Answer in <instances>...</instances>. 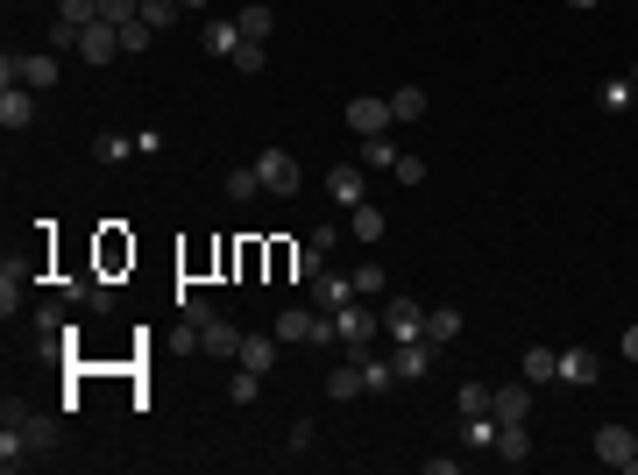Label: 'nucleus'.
Segmentation results:
<instances>
[{
    "mask_svg": "<svg viewBox=\"0 0 638 475\" xmlns=\"http://www.w3.org/2000/svg\"><path fill=\"white\" fill-rule=\"evenodd\" d=\"M631 86H638V71H631Z\"/></svg>",
    "mask_w": 638,
    "mask_h": 475,
    "instance_id": "nucleus-46",
    "label": "nucleus"
},
{
    "mask_svg": "<svg viewBox=\"0 0 638 475\" xmlns=\"http://www.w3.org/2000/svg\"><path fill=\"white\" fill-rule=\"evenodd\" d=\"M185 8H192V15H199V8H213V0H185Z\"/></svg>",
    "mask_w": 638,
    "mask_h": 475,
    "instance_id": "nucleus-44",
    "label": "nucleus"
},
{
    "mask_svg": "<svg viewBox=\"0 0 638 475\" xmlns=\"http://www.w3.org/2000/svg\"><path fill=\"white\" fill-rule=\"evenodd\" d=\"M234 64H242V78H256V71L270 64V43H249V36H242V50H234Z\"/></svg>",
    "mask_w": 638,
    "mask_h": 475,
    "instance_id": "nucleus-34",
    "label": "nucleus"
},
{
    "mask_svg": "<svg viewBox=\"0 0 638 475\" xmlns=\"http://www.w3.org/2000/svg\"><path fill=\"white\" fill-rule=\"evenodd\" d=\"M631 114H638V86H631Z\"/></svg>",
    "mask_w": 638,
    "mask_h": 475,
    "instance_id": "nucleus-45",
    "label": "nucleus"
},
{
    "mask_svg": "<svg viewBox=\"0 0 638 475\" xmlns=\"http://www.w3.org/2000/svg\"><path fill=\"white\" fill-rule=\"evenodd\" d=\"M589 447H596V461H603V468L638 475V433H631V426H596V440H589Z\"/></svg>",
    "mask_w": 638,
    "mask_h": 475,
    "instance_id": "nucleus-2",
    "label": "nucleus"
},
{
    "mask_svg": "<svg viewBox=\"0 0 638 475\" xmlns=\"http://www.w3.org/2000/svg\"><path fill=\"white\" fill-rule=\"evenodd\" d=\"M362 383H369V398H383V390L397 383V369H390V355H376V348H369V355H362Z\"/></svg>",
    "mask_w": 638,
    "mask_h": 475,
    "instance_id": "nucleus-25",
    "label": "nucleus"
},
{
    "mask_svg": "<svg viewBox=\"0 0 638 475\" xmlns=\"http://www.w3.org/2000/svg\"><path fill=\"white\" fill-rule=\"evenodd\" d=\"M617 348H624V362H638V327H624V341H617Z\"/></svg>",
    "mask_w": 638,
    "mask_h": 475,
    "instance_id": "nucleus-42",
    "label": "nucleus"
},
{
    "mask_svg": "<svg viewBox=\"0 0 638 475\" xmlns=\"http://www.w3.org/2000/svg\"><path fill=\"white\" fill-rule=\"evenodd\" d=\"M135 135H93V164H128Z\"/></svg>",
    "mask_w": 638,
    "mask_h": 475,
    "instance_id": "nucleus-28",
    "label": "nucleus"
},
{
    "mask_svg": "<svg viewBox=\"0 0 638 475\" xmlns=\"http://www.w3.org/2000/svg\"><path fill=\"white\" fill-rule=\"evenodd\" d=\"M348 128H355V135H390V128H397L390 93H383V100H376V93H355V100H348Z\"/></svg>",
    "mask_w": 638,
    "mask_h": 475,
    "instance_id": "nucleus-5",
    "label": "nucleus"
},
{
    "mask_svg": "<svg viewBox=\"0 0 638 475\" xmlns=\"http://www.w3.org/2000/svg\"><path fill=\"white\" fill-rule=\"evenodd\" d=\"M383 284H390V277H383V263H362V270H355V298H376Z\"/></svg>",
    "mask_w": 638,
    "mask_h": 475,
    "instance_id": "nucleus-37",
    "label": "nucleus"
},
{
    "mask_svg": "<svg viewBox=\"0 0 638 475\" xmlns=\"http://www.w3.org/2000/svg\"><path fill=\"white\" fill-rule=\"evenodd\" d=\"M227 398H234V405H256V398H263V376L234 362V390H227Z\"/></svg>",
    "mask_w": 638,
    "mask_h": 475,
    "instance_id": "nucleus-31",
    "label": "nucleus"
},
{
    "mask_svg": "<svg viewBox=\"0 0 638 475\" xmlns=\"http://www.w3.org/2000/svg\"><path fill=\"white\" fill-rule=\"evenodd\" d=\"M603 107H631V78H610V86H603Z\"/></svg>",
    "mask_w": 638,
    "mask_h": 475,
    "instance_id": "nucleus-40",
    "label": "nucleus"
},
{
    "mask_svg": "<svg viewBox=\"0 0 638 475\" xmlns=\"http://www.w3.org/2000/svg\"><path fill=\"white\" fill-rule=\"evenodd\" d=\"M319 270H327V249H312V242H305V249H291V277H298V284H312Z\"/></svg>",
    "mask_w": 638,
    "mask_h": 475,
    "instance_id": "nucleus-30",
    "label": "nucleus"
},
{
    "mask_svg": "<svg viewBox=\"0 0 638 475\" xmlns=\"http://www.w3.org/2000/svg\"><path fill=\"white\" fill-rule=\"evenodd\" d=\"M568 8H582V15H589V8H596V0H568Z\"/></svg>",
    "mask_w": 638,
    "mask_h": 475,
    "instance_id": "nucleus-43",
    "label": "nucleus"
},
{
    "mask_svg": "<svg viewBox=\"0 0 638 475\" xmlns=\"http://www.w3.org/2000/svg\"><path fill=\"white\" fill-rule=\"evenodd\" d=\"M397 156H405V149H397V135H362V171H390Z\"/></svg>",
    "mask_w": 638,
    "mask_h": 475,
    "instance_id": "nucleus-19",
    "label": "nucleus"
},
{
    "mask_svg": "<svg viewBox=\"0 0 638 475\" xmlns=\"http://www.w3.org/2000/svg\"><path fill=\"white\" fill-rule=\"evenodd\" d=\"M256 178H263V192L298 199V156H291V149H263V156H256Z\"/></svg>",
    "mask_w": 638,
    "mask_h": 475,
    "instance_id": "nucleus-3",
    "label": "nucleus"
},
{
    "mask_svg": "<svg viewBox=\"0 0 638 475\" xmlns=\"http://www.w3.org/2000/svg\"><path fill=\"white\" fill-rule=\"evenodd\" d=\"M256 192H263V178H256V164H249V171H227V199H242V206H249Z\"/></svg>",
    "mask_w": 638,
    "mask_h": 475,
    "instance_id": "nucleus-33",
    "label": "nucleus"
},
{
    "mask_svg": "<svg viewBox=\"0 0 638 475\" xmlns=\"http://www.w3.org/2000/svg\"><path fill=\"white\" fill-rule=\"evenodd\" d=\"M631 433H638V426H631Z\"/></svg>",
    "mask_w": 638,
    "mask_h": 475,
    "instance_id": "nucleus-47",
    "label": "nucleus"
},
{
    "mask_svg": "<svg viewBox=\"0 0 638 475\" xmlns=\"http://www.w3.org/2000/svg\"><path fill=\"white\" fill-rule=\"evenodd\" d=\"M234 29H242L249 43H270V29H277V8H263V0H249V8H242V22H234Z\"/></svg>",
    "mask_w": 638,
    "mask_h": 475,
    "instance_id": "nucleus-20",
    "label": "nucleus"
},
{
    "mask_svg": "<svg viewBox=\"0 0 638 475\" xmlns=\"http://www.w3.org/2000/svg\"><path fill=\"white\" fill-rule=\"evenodd\" d=\"M390 178H397V185H419V178H426V164H419V156H397Z\"/></svg>",
    "mask_w": 638,
    "mask_h": 475,
    "instance_id": "nucleus-39",
    "label": "nucleus"
},
{
    "mask_svg": "<svg viewBox=\"0 0 638 475\" xmlns=\"http://www.w3.org/2000/svg\"><path fill=\"white\" fill-rule=\"evenodd\" d=\"M149 43H156V29H149V22H142V15H135V22H128V29H121V50H128V57H135V50H149Z\"/></svg>",
    "mask_w": 638,
    "mask_h": 475,
    "instance_id": "nucleus-36",
    "label": "nucleus"
},
{
    "mask_svg": "<svg viewBox=\"0 0 638 475\" xmlns=\"http://www.w3.org/2000/svg\"><path fill=\"white\" fill-rule=\"evenodd\" d=\"M454 398H461V419H475V412H490V405H497V390H490V383H461Z\"/></svg>",
    "mask_w": 638,
    "mask_h": 475,
    "instance_id": "nucleus-29",
    "label": "nucleus"
},
{
    "mask_svg": "<svg viewBox=\"0 0 638 475\" xmlns=\"http://www.w3.org/2000/svg\"><path fill=\"white\" fill-rule=\"evenodd\" d=\"M390 114H397V128L426 121V86H397V93H390Z\"/></svg>",
    "mask_w": 638,
    "mask_h": 475,
    "instance_id": "nucleus-18",
    "label": "nucleus"
},
{
    "mask_svg": "<svg viewBox=\"0 0 638 475\" xmlns=\"http://www.w3.org/2000/svg\"><path fill=\"white\" fill-rule=\"evenodd\" d=\"M22 291H29V284H22V263L8 256V270H0V312H8V320L22 312Z\"/></svg>",
    "mask_w": 638,
    "mask_h": 475,
    "instance_id": "nucleus-26",
    "label": "nucleus"
},
{
    "mask_svg": "<svg viewBox=\"0 0 638 475\" xmlns=\"http://www.w3.org/2000/svg\"><path fill=\"white\" fill-rule=\"evenodd\" d=\"M525 412H532V390H525V376H518V383H497V405H490V419H497V426H525Z\"/></svg>",
    "mask_w": 638,
    "mask_h": 475,
    "instance_id": "nucleus-11",
    "label": "nucleus"
},
{
    "mask_svg": "<svg viewBox=\"0 0 638 475\" xmlns=\"http://www.w3.org/2000/svg\"><path fill=\"white\" fill-rule=\"evenodd\" d=\"M355 298V277H341V270H319L312 277V312H341Z\"/></svg>",
    "mask_w": 638,
    "mask_h": 475,
    "instance_id": "nucleus-10",
    "label": "nucleus"
},
{
    "mask_svg": "<svg viewBox=\"0 0 638 475\" xmlns=\"http://www.w3.org/2000/svg\"><path fill=\"white\" fill-rule=\"evenodd\" d=\"M199 355H220V362H234V355H242V327H234V320H213V327H199Z\"/></svg>",
    "mask_w": 638,
    "mask_h": 475,
    "instance_id": "nucleus-13",
    "label": "nucleus"
},
{
    "mask_svg": "<svg viewBox=\"0 0 638 475\" xmlns=\"http://www.w3.org/2000/svg\"><path fill=\"white\" fill-rule=\"evenodd\" d=\"M71 57L114 64V57H128V50H121V29H114V22H86V29H78V50H71Z\"/></svg>",
    "mask_w": 638,
    "mask_h": 475,
    "instance_id": "nucleus-6",
    "label": "nucleus"
},
{
    "mask_svg": "<svg viewBox=\"0 0 638 475\" xmlns=\"http://www.w3.org/2000/svg\"><path fill=\"white\" fill-rule=\"evenodd\" d=\"M57 22H71V29L100 22V0H57Z\"/></svg>",
    "mask_w": 638,
    "mask_h": 475,
    "instance_id": "nucleus-32",
    "label": "nucleus"
},
{
    "mask_svg": "<svg viewBox=\"0 0 638 475\" xmlns=\"http://www.w3.org/2000/svg\"><path fill=\"white\" fill-rule=\"evenodd\" d=\"M277 355H284V341H277V334H242V355H234V362L256 369V376H270V369H277Z\"/></svg>",
    "mask_w": 638,
    "mask_h": 475,
    "instance_id": "nucleus-12",
    "label": "nucleus"
},
{
    "mask_svg": "<svg viewBox=\"0 0 638 475\" xmlns=\"http://www.w3.org/2000/svg\"><path fill=\"white\" fill-rule=\"evenodd\" d=\"M86 305H93V312H114V284H100V277H93V291H86Z\"/></svg>",
    "mask_w": 638,
    "mask_h": 475,
    "instance_id": "nucleus-41",
    "label": "nucleus"
},
{
    "mask_svg": "<svg viewBox=\"0 0 638 475\" xmlns=\"http://www.w3.org/2000/svg\"><path fill=\"white\" fill-rule=\"evenodd\" d=\"M36 327H43V334H64V298H50V305H36Z\"/></svg>",
    "mask_w": 638,
    "mask_h": 475,
    "instance_id": "nucleus-38",
    "label": "nucleus"
},
{
    "mask_svg": "<svg viewBox=\"0 0 638 475\" xmlns=\"http://www.w3.org/2000/svg\"><path fill=\"white\" fill-rule=\"evenodd\" d=\"M603 376V362H596V348H568L561 355V383H575V390H589Z\"/></svg>",
    "mask_w": 638,
    "mask_h": 475,
    "instance_id": "nucleus-15",
    "label": "nucleus"
},
{
    "mask_svg": "<svg viewBox=\"0 0 638 475\" xmlns=\"http://www.w3.org/2000/svg\"><path fill=\"white\" fill-rule=\"evenodd\" d=\"M142 15V0H100V22H114V29H128Z\"/></svg>",
    "mask_w": 638,
    "mask_h": 475,
    "instance_id": "nucleus-35",
    "label": "nucleus"
},
{
    "mask_svg": "<svg viewBox=\"0 0 638 475\" xmlns=\"http://www.w3.org/2000/svg\"><path fill=\"white\" fill-rule=\"evenodd\" d=\"M454 334H461V312H454V305H433V312H426V341H433V348H447Z\"/></svg>",
    "mask_w": 638,
    "mask_h": 475,
    "instance_id": "nucleus-21",
    "label": "nucleus"
},
{
    "mask_svg": "<svg viewBox=\"0 0 638 475\" xmlns=\"http://www.w3.org/2000/svg\"><path fill=\"white\" fill-rule=\"evenodd\" d=\"M57 57L50 50H8V57H0V86H29V93H50L57 86Z\"/></svg>",
    "mask_w": 638,
    "mask_h": 475,
    "instance_id": "nucleus-1",
    "label": "nucleus"
},
{
    "mask_svg": "<svg viewBox=\"0 0 638 475\" xmlns=\"http://www.w3.org/2000/svg\"><path fill=\"white\" fill-rule=\"evenodd\" d=\"M497 461H504V468H525V461H532V433H525V426H497Z\"/></svg>",
    "mask_w": 638,
    "mask_h": 475,
    "instance_id": "nucleus-17",
    "label": "nucleus"
},
{
    "mask_svg": "<svg viewBox=\"0 0 638 475\" xmlns=\"http://www.w3.org/2000/svg\"><path fill=\"white\" fill-rule=\"evenodd\" d=\"M433 355H440V348H433L426 334H419V341H397V348H390V369H397V383H419V376L433 369Z\"/></svg>",
    "mask_w": 638,
    "mask_h": 475,
    "instance_id": "nucleus-8",
    "label": "nucleus"
},
{
    "mask_svg": "<svg viewBox=\"0 0 638 475\" xmlns=\"http://www.w3.org/2000/svg\"><path fill=\"white\" fill-rule=\"evenodd\" d=\"M348 213H355V242H383V234H390L383 206H369V199H362V206H348Z\"/></svg>",
    "mask_w": 638,
    "mask_h": 475,
    "instance_id": "nucleus-22",
    "label": "nucleus"
},
{
    "mask_svg": "<svg viewBox=\"0 0 638 475\" xmlns=\"http://www.w3.org/2000/svg\"><path fill=\"white\" fill-rule=\"evenodd\" d=\"M178 320H185V327H213L220 312H213V305H206L199 291H178Z\"/></svg>",
    "mask_w": 638,
    "mask_h": 475,
    "instance_id": "nucleus-27",
    "label": "nucleus"
},
{
    "mask_svg": "<svg viewBox=\"0 0 638 475\" xmlns=\"http://www.w3.org/2000/svg\"><path fill=\"white\" fill-rule=\"evenodd\" d=\"M199 43H206L213 57H234V50H242V29H234V22H206V29H199Z\"/></svg>",
    "mask_w": 638,
    "mask_h": 475,
    "instance_id": "nucleus-24",
    "label": "nucleus"
},
{
    "mask_svg": "<svg viewBox=\"0 0 638 475\" xmlns=\"http://www.w3.org/2000/svg\"><path fill=\"white\" fill-rule=\"evenodd\" d=\"M327 398H334V405H355V398H369V383H362V362H341V369L327 376Z\"/></svg>",
    "mask_w": 638,
    "mask_h": 475,
    "instance_id": "nucleus-16",
    "label": "nucleus"
},
{
    "mask_svg": "<svg viewBox=\"0 0 638 475\" xmlns=\"http://www.w3.org/2000/svg\"><path fill=\"white\" fill-rule=\"evenodd\" d=\"M327 199H334V206H362V199H369V185H362V164H341V171H327Z\"/></svg>",
    "mask_w": 638,
    "mask_h": 475,
    "instance_id": "nucleus-14",
    "label": "nucleus"
},
{
    "mask_svg": "<svg viewBox=\"0 0 638 475\" xmlns=\"http://www.w3.org/2000/svg\"><path fill=\"white\" fill-rule=\"evenodd\" d=\"M525 383H561V355L553 348H525Z\"/></svg>",
    "mask_w": 638,
    "mask_h": 475,
    "instance_id": "nucleus-23",
    "label": "nucleus"
},
{
    "mask_svg": "<svg viewBox=\"0 0 638 475\" xmlns=\"http://www.w3.org/2000/svg\"><path fill=\"white\" fill-rule=\"evenodd\" d=\"M0 426H22L29 454H50V447H57V419H36V412H29V405H15V398H8V412H0Z\"/></svg>",
    "mask_w": 638,
    "mask_h": 475,
    "instance_id": "nucleus-7",
    "label": "nucleus"
},
{
    "mask_svg": "<svg viewBox=\"0 0 638 475\" xmlns=\"http://www.w3.org/2000/svg\"><path fill=\"white\" fill-rule=\"evenodd\" d=\"M376 312H383V334H390V341H419V334H426V305H419V298H383Z\"/></svg>",
    "mask_w": 638,
    "mask_h": 475,
    "instance_id": "nucleus-4",
    "label": "nucleus"
},
{
    "mask_svg": "<svg viewBox=\"0 0 638 475\" xmlns=\"http://www.w3.org/2000/svg\"><path fill=\"white\" fill-rule=\"evenodd\" d=\"M29 121H36V93H29V86H0V128L22 135Z\"/></svg>",
    "mask_w": 638,
    "mask_h": 475,
    "instance_id": "nucleus-9",
    "label": "nucleus"
}]
</instances>
